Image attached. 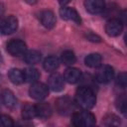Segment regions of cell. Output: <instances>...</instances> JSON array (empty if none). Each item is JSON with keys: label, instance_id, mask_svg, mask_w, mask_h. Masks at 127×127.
I'll use <instances>...</instances> for the list:
<instances>
[{"label": "cell", "instance_id": "obj_17", "mask_svg": "<svg viewBox=\"0 0 127 127\" xmlns=\"http://www.w3.org/2000/svg\"><path fill=\"white\" fill-rule=\"evenodd\" d=\"M2 101L8 108H14L17 104V99L14 93L9 89H6L2 92Z\"/></svg>", "mask_w": 127, "mask_h": 127}, {"label": "cell", "instance_id": "obj_3", "mask_svg": "<svg viewBox=\"0 0 127 127\" xmlns=\"http://www.w3.org/2000/svg\"><path fill=\"white\" fill-rule=\"evenodd\" d=\"M75 105H76L75 102L67 96L61 97V98H58L56 100L57 111L62 115H67V114L73 113Z\"/></svg>", "mask_w": 127, "mask_h": 127}, {"label": "cell", "instance_id": "obj_14", "mask_svg": "<svg viewBox=\"0 0 127 127\" xmlns=\"http://www.w3.org/2000/svg\"><path fill=\"white\" fill-rule=\"evenodd\" d=\"M35 107H36L37 117L46 119V118H49L52 114V108L47 102H40L36 104Z\"/></svg>", "mask_w": 127, "mask_h": 127}, {"label": "cell", "instance_id": "obj_10", "mask_svg": "<svg viewBox=\"0 0 127 127\" xmlns=\"http://www.w3.org/2000/svg\"><path fill=\"white\" fill-rule=\"evenodd\" d=\"M60 15L64 20L72 21V22H74L76 24H80L81 23V19H80L79 14L73 8H70V7H63V8H61L60 9Z\"/></svg>", "mask_w": 127, "mask_h": 127}, {"label": "cell", "instance_id": "obj_24", "mask_svg": "<svg viewBox=\"0 0 127 127\" xmlns=\"http://www.w3.org/2000/svg\"><path fill=\"white\" fill-rule=\"evenodd\" d=\"M116 106H117V108H118L123 114H125L126 108H127V104H126V97H125L124 94H122L121 96L118 97L117 102H116Z\"/></svg>", "mask_w": 127, "mask_h": 127}, {"label": "cell", "instance_id": "obj_9", "mask_svg": "<svg viewBox=\"0 0 127 127\" xmlns=\"http://www.w3.org/2000/svg\"><path fill=\"white\" fill-rule=\"evenodd\" d=\"M48 87L53 91H62L64 87V79L59 73H53L48 78Z\"/></svg>", "mask_w": 127, "mask_h": 127}, {"label": "cell", "instance_id": "obj_1", "mask_svg": "<svg viewBox=\"0 0 127 127\" xmlns=\"http://www.w3.org/2000/svg\"><path fill=\"white\" fill-rule=\"evenodd\" d=\"M74 102L78 107L82 109H91L96 102V96L93 89L85 85L79 86L75 91Z\"/></svg>", "mask_w": 127, "mask_h": 127}, {"label": "cell", "instance_id": "obj_6", "mask_svg": "<svg viewBox=\"0 0 127 127\" xmlns=\"http://www.w3.org/2000/svg\"><path fill=\"white\" fill-rule=\"evenodd\" d=\"M114 76V69L110 65H100L95 73L96 81L100 83H108Z\"/></svg>", "mask_w": 127, "mask_h": 127}, {"label": "cell", "instance_id": "obj_22", "mask_svg": "<svg viewBox=\"0 0 127 127\" xmlns=\"http://www.w3.org/2000/svg\"><path fill=\"white\" fill-rule=\"evenodd\" d=\"M61 61L65 65H71L76 62V58L71 51H64L61 56Z\"/></svg>", "mask_w": 127, "mask_h": 127}, {"label": "cell", "instance_id": "obj_12", "mask_svg": "<svg viewBox=\"0 0 127 127\" xmlns=\"http://www.w3.org/2000/svg\"><path fill=\"white\" fill-rule=\"evenodd\" d=\"M84 7L90 14H99L104 11L105 3L103 0H85Z\"/></svg>", "mask_w": 127, "mask_h": 127}, {"label": "cell", "instance_id": "obj_20", "mask_svg": "<svg viewBox=\"0 0 127 127\" xmlns=\"http://www.w3.org/2000/svg\"><path fill=\"white\" fill-rule=\"evenodd\" d=\"M59 60L56 58V57H48L45 61H44V64H43V66L44 68L49 71V72H53L55 71L58 67H59Z\"/></svg>", "mask_w": 127, "mask_h": 127}, {"label": "cell", "instance_id": "obj_18", "mask_svg": "<svg viewBox=\"0 0 127 127\" xmlns=\"http://www.w3.org/2000/svg\"><path fill=\"white\" fill-rule=\"evenodd\" d=\"M41 53L36 51V50H31V51H27L24 54V60L27 64H36L38 63H40L41 61Z\"/></svg>", "mask_w": 127, "mask_h": 127}, {"label": "cell", "instance_id": "obj_29", "mask_svg": "<svg viewBox=\"0 0 127 127\" xmlns=\"http://www.w3.org/2000/svg\"><path fill=\"white\" fill-rule=\"evenodd\" d=\"M69 1H70V0H59V3H60L61 5H63V6H64V5H66Z\"/></svg>", "mask_w": 127, "mask_h": 127}, {"label": "cell", "instance_id": "obj_16", "mask_svg": "<svg viewBox=\"0 0 127 127\" xmlns=\"http://www.w3.org/2000/svg\"><path fill=\"white\" fill-rule=\"evenodd\" d=\"M8 77L10 81L14 84H21L25 81L23 71L18 68H11L8 72Z\"/></svg>", "mask_w": 127, "mask_h": 127}, {"label": "cell", "instance_id": "obj_26", "mask_svg": "<svg viewBox=\"0 0 127 127\" xmlns=\"http://www.w3.org/2000/svg\"><path fill=\"white\" fill-rule=\"evenodd\" d=\"M0 125L4 127H10L14 125L13 119L8 115H1L0 116Z\"/></svg>", "mask_w": 127, "mask_h": 127}, {"label": "cell", "instance_id": "obj_25", "mask_svg": "<svg viewBox=\"0 0 127 127\" xmlns=\"http://www.w3.org/2000/svg\"><path fill=\"white\" fill-rule=\"evenodd\" d=\"M116 84L120 87V88H125L126 84H127V75L125 71H122L118 74L117 79H116Z\"/></svg>", "mask_w": 127, "mask_h": 127}, {"label": "cell", "instance_id": "obj_28", "mask_svg": "<svg viewBox=\"0 0 127 127\" xmlns=\"http://www.w3.org/2000/svg\"><path fill=\"white\" fill-rule=\"evenodd\" d=\"M4 11H5V7H4V5H3V4L0 2V18L3 16Z\"/></svg>", "mask_w": 127, "mask_h": 127}, {"label": "cell", "instance_id": "obj_15", "mask_svg": "<svg viewBox=\"0 0 127 127\" xmlns=\"http://www.w3.org/2000/svg\"><path fill=\"white\" fill-rule=\"evenodd\" d=\"M101 63H102V58L99 54L97 53H92V54H89L85 57L84 59V64L89 66V67H92V68H97L98 66L101 65Z\"/></svg>", "mask_w": 127, "mask_h": 127}, {"label": "cell", "instance_id": "obj_5", "mask_svg": "<svg viewBox=\"0 0 127 127\" xmlns=\"http://www.w3.org/2000/svg\"><path fill=\"white\" fill-rule=\"evenodd\" d=\"M123 31V23L119 18H111L105 24V33L110 37H117Z\"/></svg>", "mask_w": 127, "mask_h": 127}, {"label": "cell", "instance_id": "obj_19", "mask_svg": "<svg viewBox=\"0 0 127 127\" xmlns=\"http://www.w3.org/2000/svg\"><path fill=\"white\" fill-rule=\"evenodd\" d=\"M23 73H24L25 81H28L31 83L38 81V79L40 78V72L35 67H27L24 69Z\"/></svg>", "mask_w": 127, "mask_h": 127}, {"label": "cell", "instance_id": "obj_2", "mask_svg": "<svg viewBox=\"0 0 127 127\" xmlns=\"http://www.w3.org/2000/svg\"><path fill=\"white\" fill-rule=\"evenodd\" d=\"M71 123L76 127H89L95 124V116L83 109V111L71 113Z\"/></svg>", "mask_w": 127, "mask_h": 127}, {"label": "cell", "instance_id": "obj_27", "mask_svg": "<svg viewBox=\"0 0 127 127\" xmlns=\"http://www.w3.org/2000/svg\"><path fill=\"white\" fill-rule=\"evenodd\" d=\"M86 38H87V40H89V41H91V42H100V41H101L100 37H98V36H96V35H94V34H92V33L87 34V35H86Z\"/></svg>", "mask_w": 127, "mask_h": 127}, {"label": "cell", "instance_id": "obj_8", "mask_svg": "<svg viewBox=\"0 0 127 127\" xmlns=\"http://www.w3.org/2000/svg\"><path fill=\"white\" fill-rule=\"evenodd\" d=\"M7 52L14 57H19L27 52V46L21 40H11L7 44Z\"/></svg>", "mask_w": 127, "mask_h": 127}, {"label": "cell", "instance_id": "obj_4", "mask_svg": "<svg viewBox=\"0 0 127 127\" xmlns=\"http://www.w3.org/2000/svg\"><path fill=\"white\" fill-rule=\"evenodd\" d=\"M29 94L32 98L36 100H43L49 94V87L48 85L39 81L33 82L29 89Z\"/></svg>", "mask_w": 127, "mask_h": 127}, {"label": "cell", "instance_id": "obj_30", "mask_svg": "<svg viewBox=\"0 0 127 127\" xmlns=\"http://www.w3.org/2000/svg\"><path fill=\"white\" fill-rule=\"evenodd\" d=\"M26 1H28L29 3H35V2H37V0H26Z\"/></svg>", "mask_w": 127, "mask_h": 127}, {"label": "cell", "instance_id": "obj_23", "mask_svg": "<svg viewBox=\"0 0 127 127\" xmlns=\"http://www.w3.org/2000/svg\"><path fill=\"white\" fill-rule=\"evenodd\" d=\"M103 124L106 126H118L120 124L119 118L114 114H107L103 118Z\"/></svg>", "mask_w": 127, "mask_h": 127}, {"label": "cell", "instance_id": "obj_11", "mask_svg": "<svg viewBox=\"0 0 127 127\" xmlns=\"http://www.w3.org/2000/svg\"><path fill=\"white\" fill-rule=\"evenodd\" d=\"M64 79L68 83H76L81 80L82 78V72L80 69L76 67H68L64 72Z\"/></svg>", "mask_w": 127, "mask_h": 127}, {"label": "cell", "instance_id": "obj_21", "mask_svg": "<svg viewBox=\"0 0 127 127\" xmlns=\"http://www.w3.org/2000/svg\"><path fill=\"white\" fill-rule=\"evenodd\" d=\"M22 117L26 120H31L37 117L36 107L33 104H25L22 108Z\"/></svg>", "mask_w": 127, "mask_h": 127}, {"label": "cell", "instance_id": "obj_13", "mask_svg": "<svg viewBox=\"0 0 127 127\" xmlns=\"http://www.w3.org/2000/svg\"><path fill=\"white\" fill-rule=\"evenodd\" d=\"M40 20L44 27L47 29H52L56 25V16L51 10H45L40 14Z\"/></svg>", "mask_w": 127, "mask_h": 127}, {"label": "cell", "instance_id": "obj_7", "mask_svg": "<svg viewBox=\"0 0 127 127\" xmlns=\"http://www.w3.org/2000/svg\"><path fill=\"white\" fill-rule=\"evenodd\" d=\"M18 28V19L15 16H8L4 18L0 23V32L4 35H10L14 33Z\"/></svg>", "mask_w": 127, "mask_h": 127}, {"label": "cell", "instance_id": "obj_31", "mask_svg": "<svg viewBox=\"0 0 127 127\" xmlns=\"http://www.w3.org/2000/svg\"><path fill=\"white\" fill-rule=\"evenodd\" d=\"M1 63H2V57H1V54H0V64H1Z\"/></svg>", "mask_w": 127, "mask_h": 127}]
</instances>
